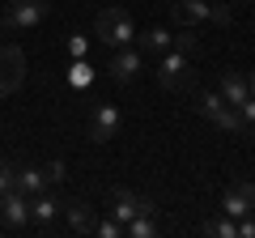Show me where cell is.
<instances>
[{
    "label": "cell",
    "mask_w": 255,
    "mask_h": 238,
    "mask_svg": "<svg viewBox=\"0 0 255 238\" xmlns=\"http://www.w3.org/2000/svg\"><path fill=\"white\" fill-rule=\"evenodd\" d=\"M204 234H213V238H238V221L226 217V213H221V217H209V221H204Z\"/></svg>",
    "instance_id": "obj_17"
},
{
    "label": "cell",
    "mask_w": 255,
    "mask_h": 238,
    "mask_svg": "<svg viewBox=\"0 0 255 238\" xmlns=\"http://www.w3.org/2000/svg\"><path fill=\"white\" fill-rule=\"evenodd\" d=\"M47 183H64V162H51V166H47Z\"/></svg>",
    "instance_id": "obj_26"
},
{
    "label": "cell",
    "mask_w": 255,
    "mask_h": 238,
    "mask_svg": "<svg viewBox=\"0 0 255 238\" xmlns=\"http://www.w3.org/2000/svg\"><path fill=\"white\" fill-rule=\"evenodd\" d=\"M47 170L43 166H21L17 170V192H26V196H38V192H47Z\"/></svg>",
    "instance_id": "obj_16"
},
{
    "label": "cell",
    "mask_w": 255,
    "mask_h": 238,
    "mask_svg": "<svg viewBox=\"0 0 255 238\" xmlns=\"http://www.w3.org/2000/svg\"><path fill=\"white\" fill-rule=\"evenodd\" d=\"M136 47H140V55H162V51L174 47V34L162 30V26H153V30H145V34H136Z\"/></svg>",
    "instance_id": "obj_15"
},
{
    "label": "cell",
    "mask_w": 255,
    "mask_h": 238,
    "mask_svg": "<svg viewBox=\"0 0 255 238\" xmlns=\"http://www.w3.org/2000/svg\"><path fill=\"white\" fill-rule=\"evenodd\" d=\"M124 234H128V238H153V234H157V226L149 221V213H140V217H132V221L124 226Z\"/></svg>",
    "instance_id": "obj_18"
},
{
    "label": "cell",
    "mask_w": 255,
    "mask_h": 238,
    "mask_svg": "<svg viewBox=\"0 0 255 238\" xmlns=\"http://www.w3.org/2000/svg\"><path fill=\"white\" fill-rule=\"evenodd\" d=\"M119 128H124V115H119V107H111V102H94V111H90V128H85L94 145H107V140H115Z\"/></svg>",
    "instance_id": "obj_6"
},
{
    "label": "cell",
    "mask_w": 255,
    "mask_h": 238,
    "mask_svg": "<svg viewBox=\"0 0 255 238\" xmlns=\"http://www.w3.org/2000/svg\"><path fill=\"white\" fill-rule=\"evenodd\" d=\"M145 68V55H140V47H119V51H111V64H107V73H111V81H119V85H128L132 77Z\"/></svg>",
    "instance_id": "obj_11"
},
{
    "label": "cell",
    "mask_w": 255,
    "mask_h": 238,
    "mask_svg": "<svg viewBox=\"0 0 255 238\" xmlns=\"http://www.w3.org/2000/svg\"><path fill=\"white\" fill-rule=\"evenodd\" d=\"M200 47V34H196V26H179V34H174V51H196Z\"/></svg>",
    "instance_id": "obj_20"
},
{
    "label": "cell",
    "mask_w": 255,
    "mask_h": 238,
    "mask_svg": "<svg viewBox=\"0 0 255 238\" xmlns=\"http://www.w3.org/2000/svg\"><path fill=\"white\" fill-rule=\"evenodd\" d=\"M4 98H9V90H4V85H0V102H4Z\"/></svg>",
    "instance_id": "obj_28"
},
{
    "label": "cell",
    "mask_w": 255,
    "mask_h": 238,
    "mask_svg": "<svg viewBox=\"0 0 255 238\" xmlns=\"http://www.w3.org/2000/svg\"><path fill=\"white\" fill-rule=\"evenodd\" d=\"M238 238H255V217H251V213L238 217Z\"/></svg>",
    "instance_id": "obj_25"
},
{
    "label": "cell",
    "mask_w": 255,
    "mask_h": 238,
    "mask_svg": "<svg viewBox=\"0 0 255 238\" xmlns=\"http://www.w3.org/2000/svg\"><path fill=\"white\" fill-rule=\"evenodd\" d=\"M238 115H243V123H247V132L255 136V98H247V102H238Z\"/></svg>",
    "instance_id": "obj_24"
},
{
    "label": "cell",
    "mask_w": 255,
    "mask_h": 238,
    "mask_svg": "<svg viewBox=\"0 0 255 238\" xmlns=\"http://www.w3.org/2000/svg\"><path fill=\"white\" fill-rule=\"evenodd\" d=\"M90 81H94V68L85 64V60H73V68H68V85H73V90H85Z\"/></svg>",
    "instance_id": "obj_19"
},
{
    "label": "cell",
    "mask_w": 255,
    "mask_h": 238,
    "mask_svg": "<svg viewBox=\"0 0 255 238\" xmlns=\"http://www.w3.org/2000/svg\"><path fill=\"white\" fill-rule=\"evenodd\" d=\"M196 111H200L209 123H217L221 132H247V123H243V115H238V107H230L221 94H200Z\"/></svg>",
    "instance_id": "obj_5"
},
{
    "label": "cell",
    "mask_w": 255,
    "mask_h": 238,
    "mask_svg": "<svg viewBox=\"0 0 255 238\" xmlns=\"http://www.w3.org/2000/svg\"><path fill=\"white\" fill-rule=\"evenodd\" d=\"M60 217L68 221L77 234H94V221H98V217H94V209H90L85 200H60Z\"/></svg>",
    "instance_id": "obj_13"
},
{
    "label": "cell",
    "mask_w": 255,
    "mask_h": 238,
    "mask_svg": "<svg viewBox=\"0 0 255 238\" xmlns=\"http://www.w3.org/2000/svg\"><path fill=\"white\" fill-rule=\"evenodd\" d=\"M247 85H251V98H255V73H251V77H247Z\"/></svg>",
    "instance_id": "obj_27"
},
{
    "label": "cell",
    "mask_w": 255,
    "mask_h": 238,
    "mask_svg": "<svg viewBox=\"0 0 255 238\" xmlns=\"http://www.w3.org/2000/svg\"><path fill=\"white\" fill-rule=\"evenodd\" d=\"M170 21L174 26H204V21L230 26V9L226 4H204V0H174L170 4Z\"/></svg>",
    "instance_id": "obj_3"
},
{
    "label": "cell",
    "mask_w": 255,
    "mask_h": 238,
    "mask_svg": "<svg viewBox=\"0 0 255 238\" xmlns=\"http://www.w3.org/2000/svg\"><path fill=\"white\" fill-rule=\"evenodd\" d=\"M0 221H4V230H26L30 226V196L9 187L0 196Z\"/></svg>",
    "instance_id": "obj_10"
},
{
    "label": "cell",
    "mask_w": 255,
    "mask_h": 238,
    "mask_svg": "<svg viewBox=\"0 0 255 238\" xmlns=\"http://www.w3.org/2000/svg\"><path fill=\"white\" fill-rule=\"evenodd\" d=\"M47 13H51V0H9L0 26H4V34H9V30H34Z\"/></svg>",
    "instance_id": "obj_4"
},
{
    "label": "cell",
    "mask_w": 255,
    "mask_h": 238,
    "mask_svg": "<svg viewBox=\"0 0 255 238\" xmlns=\"http://www.w3.org/2000/svg\"><path fill=\"white\" fill-rule=\"evenodd\" d=\"M157 81H162V90H170V94H183V90H191L196 85V73H191V64H187V51H162L157 55Z\"/></svg>",
    "instance_id": "obj_2"
},
{
    "label": "cell",
    "mask_w": 255,
    "mask_h": 238,
    "mask_svg": "<svg viewBox=\"0 0 255 238\" xmlns=\"http://www.w3.org/2000/svg\"><path fill=\"white\" fill-rule=\"evenodd\" d=\"M0 34H4V26H0Z\"/></svg>",
    "instance_id": "obj_29"
},
{
    "label": "cell",
    "mask_w": 255,
    "mask_h": 238,
    "mask_svg": "<svg viewBox=\"0 0 255 238\" xmlns=\"http://www.w3.org/2000/svg\"><path fill=\"white\" fill-rule=\"evenodd\" d=\"M136 21H132V13L119 9V4H107V9L94 17V38H98L107 51H119V47H136Z\"/></svg>",
    "instance_id": "obj_1"
},
{
    "label": "cell",
    "mask_w": 255,
    "mask_h": 238,
    "mask_svg": "<svg viewBox=\"0 0 255 238\" xmlns=\"http://www.w3.org/2000/svg\"><path fill=\"white\" fill-rule=\"evenodd\" d=\"M94 234H102V238H124V221H115V217L94 221Z\"/></svg>",
    "instance_id": "obj_22"
},
{
    "label": "cell",
    "mask_w": 255,
    "mask_h": 238,
    "mask_svg": "<svg viewBox=\"0 0 255 238\" xmlns=\"http://www.w3.org/2000/svg\"><path fill=\"white\" fill-rule=\"evenodd\" d=\"M55 217H60V200H55L51 192H38V196H30V226H38V230H51V226H55Z\"/></svg>",
    "instance_id": "obj_12"
},
{
    "label": "cell",
    "mask_w": 255,
    "mask_h": 238,
    "mask_svg": "<svg viewBox=\"0 0 255 238\" xmlns=\"http://www.w3.org/2000/svg\"><path fill=\"white\" fill-rule=\"evenodd\" d=\"M9 187H17V166H9V162H0V196L9 192Z\"/></svg>",
    "instance_id": "obj_23"
},
{
    "label": "cell",
    "mask_w": 255,
    "mask_h": 238,
    "mask_svg": "<svg viewBox=\"0 0 255 238\" xmlns=\"http://www.w3.org/2000/svg\"><path fill=\"white\" fill-rule=\"evenodd\" d=\"M0 85L9 94H17L26 85V51L13 43H0Z\"/></svg>",
    "instance_id": "obj_7"
},
{
    "label": "cell",
    "mask_w": 255,
    "mask_h": 238,
    "mask_svg": "<svg viewBox=\"0 0 255 238\" xmlns=\"http://www.w3.org/2000/svg\"><path fill=\"white\" fill-rule=\"evenodd\" d=\"M64 51L73 55V60H85V51H90V38H85V34H68V38H64Z\"/></svg>",
    "instance_id": "obj_21"
},
{
    "label": "cell",
    "mask_w": 255,
    "mask_h": 238,
    "mask_svg": "<svg viewBox=\"0 0 255 238\" xmlns=\"http://www.w3.org/2000/svg\"><path fill=\"white\" fill-rule=\"evenodd\" d=\"M217 94L230 102V107H238V102H247V98H251V85H247V77H243V73L226 68V73H221V81H217Z\"/></svg>",
    "instance_id": "obj_14"
},
{
    "label": "cell",
    "mask_w": 255,
    "mask_h": 238,
    "mask_svg": "<svg viewBox=\"0 0 255 238\" xmlns=\"http://www.w3.org/2000/svg\"><path fill=\"white\" fill-rule=\"evenodd\" d=\"M221 213L226 217H247V213H255V183L251 179H238V183H230L226 192H221Z\"/></svg>",
    "instance_id": "obj_8"
},
{
    "label": "cell",
    "mask_w": 255,
    "mask_h": 238,
    "mask_svg": "<svg viewBox=\"0 0 255 238\" xmlns=\"http://www.w3.org/2000/svg\"><path fill=\"white\" fill-rule=\"evenodd\" d=\"M140 213H149L153 217V200H145V196H136V192H128V187H115L111 192V217L115 221H132V217H140Z\"/></svg>",
    "instance_id": "obj_9"
}]
</instances>
